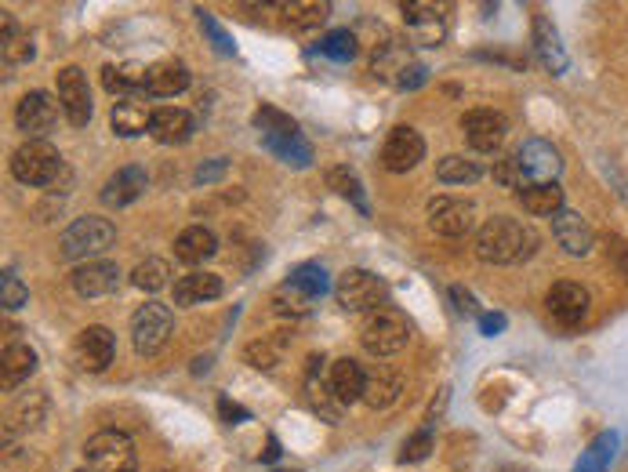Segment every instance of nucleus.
Masks as SVG:
<instances>
[{
	"mask_svg": "<svg viewBox=\"0 0 628 472\" xmlns=\"http://www.w3.org/2000/svg\"><path fill=\"white\" fill-rule=\"evenodd\" d=\"M247 360H251L255 367H273V364H276V353L269 349V345L255 342L251 349H247Z\"/></svg>",
	"mask_w": 628,
	"mask_h": 472,
	"instance_id": "obj_53",
	"label": "nucleus"
},
{
	"mask_svg": "<svg viewBox=\"0 0 628 472\" xmlns=\"http://www.w3.org/2000/svg\"><path fill=\"white\" fill-rule=\"evenodd\" d=\"M218 414H222V418H226L229 425L247 422V418H251V411H247V407H240V404H233L229 396H218Z\"/></svg>",
	"mask_w": 628,
	"mask_h": 472,
	"instance_id": "obj_51",
	"label": "nucleus"
},
{
	"mask_svg": "<svg viewBox=\"0 0 628 472\" xmlns=\"http://www.w3.org/2000/svg\"><path fill=\"white\" fill-rule=\"evenodd\" d=\"M425 80H429V69L418 66V62H411V66H407V69L400 73V80H396V88H400V91H414V88H422Z\"/></svg>",
	"mask_w": 628,
	"mask_h": 472,
	"instance_id": "obj_48",
	"label": "nucleus"
},
{
	"mask_svg": "<svg viewBox=\"0 0 628 472\" xmlns=\"http://www.w3.org/2000/svg\"><path fill=\"white\" fill-rule=\"evenodd\" d=\"M494 182L505 189H516V193H523L527 189V175H523L520 160L516 157H501L498 164H494Z\"/></svg>",
	"mask_w": 628,
	"mask_h": 472,
	"instance_id": "obj_45",
	"label": "nucleus"
},
{
	"mask_svg": "<svg viewBox=\"0 0 628 472\" xmlns=\"http://www.w3.org/2000/svg\"><path fill=\"white\" fill-rule=\"evenodd\" d=\"M149 135L164 142V146H178V142H186L193 135V117H189L186 109H175V106H160L153 113V124H149Z\"/></svg>",
	"mask_w": 628,
	"mask_h": 472,
	"instance_id": "obj_26",
	"label": "nucleus"
},
{
	"mask_svg": "<svg viewBox=\"0 0 628 472\" xmlns=\"http://www.w3.org/2000/svg\"><path fill=\"white\" fill-rule=\"evenodd\" d=\"M84 458L95 472H135L138 469V451L131 436L117 433V429H106V433H95L84 443Z\"/></svg>",
	"mask_w": 628,
	"mask_h": 472,
	"instance_id": "obj_6",
	"label": "nucleus"
},
{
	"mask_svg": "<svg viewBox=\"0 0 628 472\" xmlns=\"http://www.w3.org/2000/svg\"><path fill=\"white\" fill-rule=\"evenodd\" d=\"M59 99L62 109L73 128H84L91 120V91H88V77L80 66H66L59 73Z\"/></svg>",
	"mask_w": 628,
	"mask_h": 472,
	"instance_id": "obj_14",
	"label": "nucleus"
},
{
	"mask_svg": "<svg viewBox=\"0 0 628 472\" xmlns=\"http://www.w3.org/2000/svg\"><path fill=\"white\" fill-rule=\"evenodd\" d=\"M262 458H265V462H273V458H280V443H276V440H269V451H265Z\"/></svg>",
	"mask_w": 628,
	"mask_h": 472,
	"instance_id": "obj_54",
	"label": "nucleus"
},
{
	"mask_svg": "<svg viewBox=\"0 0 628 472\" xmlns=\"http://www.w3.org/2000/svg\"><path fill=\"white\" fill-rule=\"evenodd\" d=\"M462 131H465V142H469L476 153H494V149H501V142H505L509 124H505V117H501L498 109H469L462 117Z\"/></svg>",
	"mask_w": 628,
	"mask_h": 472,
	"instance_id": "obj_12",
	"label": "nucleus"
},
{
	"mask_svg": "<svg viewBox=\"0 0 628 472\" xmlns=\"http://www.w3.org/2000/svg\"><path fill=\"white\" fill-rule=\"evenodd\" d=\"M545 305H549V313L556 324L574 327L585 320V313H589V291H585L581 284H574V280H560V284L549 287Z\"/></svg>",
	"mask_w": 628,
	"mask_h": 472,
	"instance_id": "obj_13",
	"label": "nucleus"
},
{
	"mask_svg": "<svg viewBox=\"0 0 628 472\" xmlns=\"http://www.w3.org/2000/svg\"><path fill=\"white\" fill-rule=\"evenodd\" d=\"M280 19L291 26V30H316L320 22H327V4L324 0H309V4H280Z\"/></svg>",
	"mask_w": 628,
	"mask_h": 472,
	"instance_id": "obj_32",
	"label": "nucleus"
},
{
	"mask_svg": "<svg viewBox=\"0 0 628 472\" xmlns=\"http://www.w3.org/2000/svg\"><path fill=\"white\" fill-rule=\"evenodd\" d=\"M33 55V48H30V40L22 37L19 30H11V19H4V66H19V62H26Z\"/></svg>",
	"mask_w": 628,
	"mask_h": 472,
	"instance_id": "obj_44",
	"label": "nucleus"
},
{
	"mask_svg": "<svg viewBox=\"0 0 628 472\" xmlns=\"http://www.w3.org/2000/svg\"><path fill=\"white\" fill-rule=\"evenodd\" d=\"M309 407H313L324 422H342V400L327 389V382H316V378H309Z\"/></svg>",
	"mask_w": 628,
	"mask_h": 472,
	"instance_id": "obj_37",
	"label": "nucleus"
},
{
	"mask_svg": "<svg viewBox=\"0 0 628 472\" xmlns=\"http://www.w3.org/2000/svg\"><path fill=\"white\" fill-rule=\"evenodd\" d=\"M516 160H520L523 175H527V186H549L563 171V157L556 153L549 138H527L520 153H516Z\"/></svg>",
	"mask_w": 628,
	"mask_h": 472,
	"instance_id": "obj_9",
	"label": "nucleus"
},
{
	"mask_svg": "<svg viewBox=\"0 0 628 472\" xmlns=\"http://www.w3.org/2000/svg\"><path fill=\"white\" fill-rule=\"evenodd\" d=\"M334 298L342 305L345 313H374L389 305V284H385L378 273H367V269H345L334 284Z\"/></svg>",
	"mask_w": 628,
	"mask_h": 472,
	"instance_id": "obj_5",
	"label": "nucleus"
},
{
	"mask_svg": "<svg viewBox=\"0 0 628 472\" xmlns=\"http://www.w3.org/2000/svg\"><path fill=\"white\" fill-rule=\"evenodd\" d=\"M218 295H222V280H218L215 273H204V269H193V273H186L175 284V302L182 305V309L215 302Z\"/></svg>",
	"mask_w": 628,
	"mask_h": 472,
	"instance_id": "obj_25",
	"label": "nucleus"
},
{
	"mask_svg": "<svg viewBox=\"0 0 628 472\" xmlns=\"http://www.w3.org/2000/svg\"><path fill=\"white\" fill-rule=\"evenodd\" d=\"M109 124H113V131H117L120 138H138L142 131H149L153 113H149V109L142 106L138 99H120L117 106H113Z\"/></svg>",
	"mask_w": 628,
	"mask_h": 472,
	"instance_id": "obj_28",
	"label": "nucleus"
},
{
	"mask_svg": "<svg viewBox=\"0 0 628 472\" xmlns=\"http://www.w3.org/2000/svg\"><path fill=\"white\" fill-rule=\"evenodd\" d=\"M429 226L436 236L458 240L476 226V204L465 197H436L429 204Z\"/></svg>",
	"mask_w": 628,
	"mask_h": 472,
	"instance_id": "obj_10",
	"label": "nucleus"
},
{
	"mask_svg": "<svg viewBox=\"0 0 628 472\" xmlns=\"http://www.w3.org/2000/svg\"><path fill=\"white\" fill-rule=\"evenodd\" d=\"M33 371H37V353L30 345H4V353H0V385H4V393H15Z\"/></svg>",
	"mask_w": 628,
	"mask_h": 472,
	"instance_id": "obj_22",
	"label": "nucleus"
},
{
	"mask_svg": "<svg viewBox=\"0 0 628 472\" xmlns=\"http://www.w3.org/2000/svg\"><path fill=\"white\" fill-rule=\"evenodd\" d=\"M538 251V233H530L523 222L509 215L487 218L476 233V255L494 266H520Z\"/></svg>",
	"mask_w": 628,
	"mask_h": 472,
	"instance_id": "obj_1",
	"label": "nucleus"
},
{
	"mask_svg": "<svg viewBox=\"0 0 628 472\" xmlns=\"http://www.w3.org/2000/svg\"><path fill=\"white\" fill-rule=\"evenodd\" d=\"M175 331V316L164 302H146L131 320V342L142 356H157Z\"/></svg>",
	"mask_w": 628,
	"mask_h": 472,
	"instance_id": "obj_7",
	"label": "nucleus"
},
{
	"mask_svg": "<svg viewBox=\"0 0 628 472\" xmlns=\"http://www.w3.org/2000/svg\"><path fill=\"white\" fill-rule=\"evenodd\" d=\"M483 175H487L483 160L462 157V153H451V157H443L436 164V178H440L443 186H469V182H480Z\"/></svg>",
	"mask_w": 628,
	"mask_h": 472,
	"instance_id": "obj_29",
	"label": "nucleus"
},
{
	"mask_svg": "<svg viewBox=\"0 0 628 472\" xmlns=\"http://www.w3.org/2000/svg\"><path fill=\"white\" fill-rule=\"evenodd\" d=\"M218 251V236L207 226H189L175 236V255L186 262V266H200Z\"/></svg>",
	"mask_w": 628,
	"mask_h": 472,
	"instance_id": "obj_27",
	"label": "nucleus"
},
{
	"mask_svg": "<svg viewBox=\"0 0 628 472\" xmlns=\"http://www.w3.org/2000/svg\"><path fill=\"white\" fill-rule=\"evenodd\" d=\"M403 393V374L393 371V367H371L367 371V385H364V404L374 407V411H385L393 407Z\"/></svg>",
	"mask_w": 628,
	"mask_h": 472,
	"instance_id": "obj_21",
	"label": "nucleus"
},
{
	"mask_svg": "<svg viewBox=\"0 0 628 472\" xmlns=\"http://www.w3.org/2000/svg\"><path fill=\"white\" fill-rule=\"evenodd\" d=\"M131 284H135L138 291L157 295V291H164V287L171 284V266H167L164 258H146V262H138V266L131 269Z\"/></svg>",
	"mask_w": 628,
	"mask_h": 472,
	"instance_id": "obj_33",
	"label": "nucleus"
},
{
	"mask_svg": "<svg viewBox=\"0 0 628 472\" xmlns=\"http://www.w3.org/2000/svg\"><path fill=\"white\" fill-rule=\"evenodd\" d=\"M15 124L26 135H48L59 124V102L51 99L48 91H30L15 109Z\"/></svg>",
	"mask_w": 628,
	"mask_h": 472,
	"instance_id": "obj_16",
	"label": "nucleus"
},
{
	"mask_svg": "<svg viewBox=\"0 0 628 472\" xmlns=\"http://www.w3.org/2000/svg\"><path fill=\"white\" fill-rule=\"evenodd\" d=\"M411 66V51L407 48H400V44H385L382 51H378V59H374V73L382 80H400V73L403 69Z\"/></svg>",
	"mask_w": 628,
	"mask_h": 472,
	"instance_id": "obj_36",
	"label": "nucleus"
},
{
	"mask_svg": "<svg viewBox=\"0 0 628 472\" xmlns=\"http://www.w3.org/2000/svg\"><path fill=\"white\" fill-rule=\"evenodd\" d=\"M113 353H117V338H113V331L102 324L84 327V331L77 335V342H73V364L88 374L106 371V367L113 364Z\"/></svg>",
	"mask_w": 628,
	"mask_h": 472,
	"instance_id": "obj_8",
	"label": "nucleus"
},
{
	"mask_svg": "<svg viewBox=\"0 0 628 472\" xmlns=\"http://www.w3.org/2000/svg\"><path fill=\"white\" fill-rule=\"evenodd\" d=\"M265 149L291 164V168H309L313 164V146L302 135H265Z\"/></svg>",
	"mask_w": 628,
	"mask_h": 472,
	"instance_id": "obj_30",
	"label": "nucleus"
},
{
	"mask_svg": "<svg viewBox=\"0 0 628 472\" xmlns=\"http://www.w3.org/2000/svg\"><path fill=\"white\" fill-rule=\"evenodd\" d=\"M226 160L222 157H215V160H207V164H200L197 168V175H193V182H197V186H207V182H215V178H222L226 175Z\"/></svg>",
	"mask_w": 628,
	"mask_h": 472,
	"instance_id": "obj_50",
	"label": "nucleus"
},
{
	"mask_svg": "<svg viewBox=\"0 0 628 472\" xmlns=\"http://www.w3.org/2000/svg\"><path fill=\"white\" fill-rule=\"evenodd\" d=\"M411 338V320L396 309V305H382L374 313L364 316V327H360V345H364L371 356H396Z\"/></svg>",
	"mask_w": 628,
	"mask_h": 472,
	"instance_id": "obj_3",
	"label": "nucleus"
},
{
	"mask_svg": "<svg viewBox=\"0 0 628 472\" xmlns=\"http://www.w3.org/2000/svg\"><path fill=\"white\" fill-rule=\"evenodd\" d=\"M62 157L59 149L44 142V138H30L26 146L15 149V157H11V175L19 178L22 186H40V189H51L55 186V178L62 175Z\"/></svg>",
	"mask_w": 628,
	"mask_h": 472,
	"instance_id": "obj_4",
	"label": "nucleus"
},
{
	"mask_svg": "<svg viewBox=\"0 0 628 472\" xmlns=\"http://www.w3.org/2000/svg\"><path fill=\"white\" fill-rule=\"evenodd\" d=\"M425 157V138L411 128V124H396L389 135H385V146H382V164L396 175L403 171L418 168Z\"/></svg>",
	"mask_w": 628,
	"mask_h": 472,
	"instance_id": "obj_11",
	"label": "nucleus"
},
{
	"mask_svg": "<svg viewBox=\"0 0 628 472\" xmlns=\"http://www.w3.org/2000/svg\"><path fill=\"white\" fill-rule=\"evenodd\" d=\"M327 389H331L342 404H353V400H360L364 396V385H367V374L364 367L356 364V360H349V356H342V360H334L331 367H327Z\"/></svg>",
	"mask_w": 628,
	"mask_h": 472,
	"instance_id": "obj_20",
	"label": "nucleus"
},
{
	"mask_svg": "<svg viewBox=\"0 0 628 472\" xmlns=\"http://www.w3.org/2000/svg\"><path fill=\"white\" fill-rule=\"evenodd\" d=\"M552 233H556V240H560L563 251H567V255H574V258L589 255L592 244H596V236H592L589 222H585L578 211H567V207H563L560 215L552 218Z\"/></svg>",
	"mask_w": 628,
	"mask_h": 472,
	"instance_id": "obj_18",
	"label": "nucleus"
},
{
	"mask_svg": "<svg viewBox=\"0 0 628 472\" xmlns=\"http://www.w3.org/2000/svg\"><path fill=\"white\" fill-rule=\"evenodd\" d=\"M287 280H291V284H295L298 291H305V295L313 298V302H316L320 295H327V291H331V276H327L324 269L316 266V262H305V266H295Z\"/></svg>",
	"mask_w": 628,
	"mask_h": 472,
	"instance_id": "obj_35",
	"label": "nucleus"
},
{
	"mask_svg": "<svg viewBox=\"0 0 628 472\" xmlns=\"http://www.w3.org/2000/svg\"><path fill=\"white\" fill-rule=\"evenodd\" d=\"M520 204L527 215H560L563 211V189L556 186V182H549V186H527L520 193Z\"/></svg>",
	"mask_w": 628,
	"mask_h": 472,
	"instance_id": "obj_31",
	"label": "nucleus"
},
{
	"mask_svg": "<svg viewBox=\"0 0 628 472\" xmlns=\"http://www.w3.org/2000/svg\"><path fill=\"white\" fill-rule=\"evenodd\" d=\"M189 88V69L182 62H157L146 69V95L153 99H171Z\"/></svg>",
	"mask_w": 628,
	"mask_h": 472,
	"instance_id": "obj_24",
	"label": "nucleus"
},
{
	"mask_svg": "<svg viewBox=\"0 0 628 472\" xmlns=\"http://www.w3.org/2000/svg\"><path fill=\"white\" fill-rule=\"evenodd\" d=\"M77 472H95V469H77Z\"/></svg>",
	"mask_w": 628,
	"mask_h": 472,
	"instance_id": "obj_55",
	"label": "nucleus"
},
{
	"mask_svg": "<svg viewBox=\"0 0 628 472\" xmlns=\"http://www.w3.org/2000/svg\"><path fill=\"white\" fill-rule=\"evenodd\" d=\"M200 22H204V30L211 33V44H215V48H222L226 55H233V40H229V33L222 30V26H215V19H211L207 11H200Z\"/></svg>",
	"mask_w": 628,
	"mask_h": 472,
	"instance_id": "obj_49",
	"label": "nucleus"
},
{
	"mask_svg": "<svg viewBox=\"0 0 628 472\" xmlns=\"http://www.w3.org/2000/svg\"><path fill=\"white\" fill-rule=\"evenodd\" d=\"M44 414H48V396L30 393V396H22L19 404H15L11 418H19L22 429H37V425L44 422Z\"/></svg>",
	"mask_w": 628,
	"mask_h": 472,
	"instance_id": "obj_40",
	"label": "nucleus"
},
{
	"mask_svg": "<svg viewBox=\"0 0 628 472\" xmlns=\"http://www.w3.org/2000/svg\"><path fill=\"white\" fill-rule=\"evenodd\" d=\"M69 284L77 291L80 298H102V295H113L120 287V269L113 262H80L73 273H69Z\"/></svg>",
	"mask_w": 628,
	"mask_h": 472,
	"instance_id": "obj_15",
	"label": "nucleus"
},
{
	"mask_svg": "<svg viewBox=\"0 0 628 472\" xmlns=\"http://www.w3.org/2000/svg\"><path fill=\"white\" fill-rule=\"evenodd\" d=\"M327 186H331L334 193H342L345 200H353V207H360V211L367 215V197H364V189H360V178H356L349 168L327 171Z\"/></svg>",
	"mask_w": 628,
	"mask_h": 472,
	"instance_id": "obj_38",
	"label": "nucleus"
},
{
	"mask_svg": "<svg viewBox=\"0 0 628 472\" xmlns=\"http://www.w3.org/2000/svg\"><path fill=\"white\" fill-rule=\"evenodd\" d=\"M255 128H262L265 135H298V124L287 113H280V109L273 106H262L255 113Z\"/></svg>",
	"mask_w": 628,
	"mask_h": 472,
	"instance_id": "obj_42",
	"label": "nucleus"
},
{
	"mask_svg": "<svg viewBox=\"0 0 628 472\" xmlns=\"http://www.w3.org/2000/svg\"><path fill=\"white\" fill-rule=\"evenodd\" d=\"M534 51H538V62L545 69H549L552 77H560V73H567V51H563L560 44V33H556V26H552L549 19H534Z\"/></svg>",
	"mask_w": 628,
	"mask_h": 472,
	"instance_id": "obj_23",
	"label": "nucleus"
},
{
	"mask_svg": "<svg viewBox=\"0 0 628 472\" xmlns=\"http://www.w3.org/2000/svg\"><path fill=\"white\" fill-rule=\"evenodd\" d=\"M447 295H451V302H454V309H458V313H462V316H476V320H480L483 309L476 305V298H472L462 284H454L451 291H447Z\"/></svg>",
	"mask_w": 628,
	"mask_h": 472,
	"instance_id": "obj_47",
	"label": "nucleus"
},
{
	"mask_svg": "<svg viewBox=\"0 0 628 472\" xmlns=\"http://www.w3.org/2000/svg\"><path fill=\"white\" fill-rule=\"evenodd\" d=\"M403 19L414 30V44H425V48H436L447 33L443 11L432 8V4H403Z\"/></svg>",
	"mask_w": 628,
	"mask_h": 472,
	"instance_id": "obj_19",
	"label": "nucleus"
},
{
	"mask_svg": "<svg viewBox=\"0 0 628 472\" xmlns=\"http://www.w3.org/2000/svg\"><path fill=\"white\" fill-rule=\"evenodd\" d=\"M429 454H432V433H429V429H418V433L407 436V443H403L400 462H403V465L422 462V458H429Z\"/></svg>",
	"mask_w": 628,
	"mask_h": 472,
	"instance_id": "obj_46",
	"label": "nucleus"
},
{
	"mask_svg": "<svg viewBox=\"0 0 628 472\" xmlns=\"http://www.w3.org/2000/svg\"><path fill=\"white\" fill-rule=\"evenodd\" d=\"M59 244L62 258H69V262H95V258H102V251L117 244V229L102 215H84L73 226H66Z\"/></svg>",
	"mask_w": 628,
	"mask_h": 472,
	"instance_id": "obj_2",
	"label": "nucleus"
},
{
	"mask_svg": "<svg viewBox=\"0 0 628 472\" xmlns=\"http://www.w3.org/2000/svg\"><path fill=\"white\" fill-rule=\"evenodd\" d=\"M614 451H618V433H603L589 451L581 454V462L574 465V472H607Z\"/></svg>",
	"mask_w": 628,
	"mask_h": 472,
	"instance_id": "obj_34",
	"label": "nucleus"
},
{
	"mask_svg": "<svg viewBox=\"0 0 628 472\" xmlns=\"http://www.w3.org/2000/svg\"><path fill=\"white\" fill-rule=\"evenodd\" d=\"M505 324H509V320H505V313H480V331L487 338L501 335V331H505Z\"/></svg>",
	"mask_w": 628,
	"mask_h": 472,
	"instance_id": "obj_52",
	"label": "nucleus"
},
{
	"mask_svg": "<svg viewBox=\"0 0 628 472\" xmlns=\"http://www.w3.org/2000/svg\"><path fill=\"white\" fill-rule=\"evenodd\" d=\"M26 298H30V291H26V284L19 280V273L15 269H4L0 273V302H4V309H22L26 305Z\"/></svg>",
	"mask_w": 628,
	"mask_h": 472,
	"instance_id": "obj_43",
	"label": "nucleus"
},
{
	"mask_svg": "<svg viewBox=\"0 0 628 472\" xmlns=\"http://www.w3.org/2000/svg\"><path fill=\"white\" fill-rule=\"evenodd\" d=\"M146 186H149L146 171L138 168V164H128V168H120L117 175L102 186V204L113 207V211H117V207H131L146 193Z\"/></svg>",
	"mask_w": 628,
	"mask_h": 472,
	"instance_id": "obj_17",
	"label": "nucleus"
},
{
	"mask_svg": "<svg viewBox=\"0 0 628 472\" xmlns=\"http://www.w3.org/2000/svg\"><path fill=\"white\" fill-rule=\"evenodd\" d=\"M273 309L280 316H305L309 309H313V298L305 295V291H298V287L287 280V284L273 295Z\"/></svg>",
	"mask_w": 628,
	"mask_h": 472,
	"instance_id": "obj_39",
	"label": "nucleus"
},
{
	"mask_svg": "<svg viewBox=\"0 0 628 472\" xmlns=\"http://www.w3.org/2000/svg\"><path fill=\"white\" fill-rule=\"evenodd\" d=\"M320 51L334 62H353L356 59V37L349 30H334L320 40Z\"/></svg>",
	"mask_w": 628,
	"mask_h": 472,
	"instance_id": "obj_41",
	"label": "nucleus"
}]
</instances>
